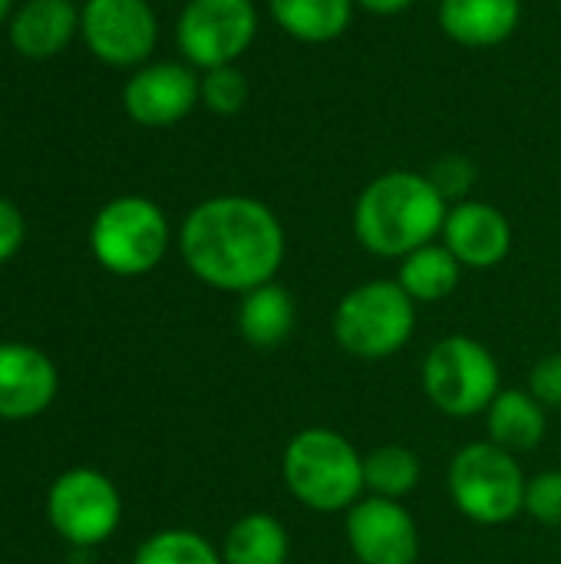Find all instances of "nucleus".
<instances>
[{
    "label": "nucleus",
    "instance_id": "nucleus-16",
    "mask_svg": "<svg viewBox=\"0 0 561 564\" xmlns=\"http://www.w3.org/2000/svg\"><path fill=\"white\" fill-rule=\"evenodd\" d=\"M79 30V10L69 0H26L10 20V43L30 59L56 56Z\"/></svg>",
    "mask_w": 561,
    "mask_h": 564
},
{
    "label": "nucleus",
    "instance_id": "nucleus-26",
    "mask_svg": "<svg viewBox=\"0 0 561 564\" xmlns=\"http://www.w3.org/2000/svg\"><path fill=\"white\" fill-rule=\"evenodd\" d=\"M473 162L463 159V155H446L433 165L430 172V182L436 185V192L446 198V202H466V192L473 185Z\"/></svg>",
    "mask_w": 561,
    "mask_h": 564
},
{
    "label": "nucleus",
    "instance_id": "nucleus-10",
    "mask_svg": "<svg viewBox=\"0 0 561 564\" xmlns=\"http://www.w3.org/2000/svg\"><path fill=\"white\" fill-rule=\"evenodd\" d=\"M86 46L109 66L142 63L159 40V23L149 0H86L79 10Z\"/></svg>",
    "mask_w": 561,
    "mask_h": 564
},
{
    "label": "nucleus",
    "instance_id": "nucleus-2",
    "mask_svg": "<svg viewBox=\"0 0 561 564\" xmlns=\"http://www.w3.org/2000/svg\"><path fill=\"white\" fill-rule=\"evenodd\" d=\"M450 202L436 192L430 175L384 172L354 205V235L377 258H407L443 235Z\"/></svg>",
    "mask_w": 561,
    "mask_h": 564
},
{
    "label": "nucleus",
    "instance_id": "nucleus-30",
    "mask_svg": "<svg viewBox=\"0 0 561 564\" xmlns=\"http://www.w3.org/2000/svg\"><path fill=\"white\" fill-rule=\"evenodd\" d=\"M10 7H13V0H0V23L10 17Z\"/></svg>",
    "mask_w": 561,
    "mask_h": 564
},
{
    "label": "nucleus",
    "instance_id": "nucleus-28",
    "mask_svg": "<svg viewBox=\"0 0 561 564\" xmlns=\"http://www.w3.org/2000/svg\"><path fill=\"white\" fill-rule=\"evenodd\" d=\"M23 235H26V225H23V215L13 202L0 198V264L10 261L20 245H23Z\"/></svg>",
    "mask_w": 561,
    "mask_h": 564
},
{
    "label": "nucleus",
    "instance_id": "nucleus-29",
    "mask_svg": "<svg viewBox=\"0 0 561 564\" xmlns=\"http://www.w3.org/2000/svg\"><path fill=\"white\" fill-rule=\"evenodd\" d=\"M364 10H370V13H380V17H390V13H400V10H407L413 0H357Z\"/></svg>",
    "mask_w": 561,
    "mask_h": 564
},
{
    "label": "nucleus",
    "instance_id": "nucleus-1",
    "mask_svg": "<svg viewBox=\"0 0 561 564\" xmlns=\"http://www.w3.org/2000/svg\"><path fill=\"white\" fill-rule=\"evenodd\" d=\"M179 248L202 284L245 294L274 281L284 261V228L258 198L215 195L188 212Z\"/></svg>",
    "mask_w": 561,
    "mask_h": 564
},
{
    "label": "nucleus",
    "instance_id": "nucleus-25",
    "mask_svg": "<svg viewBox=\"0 0 561 564\" xmlns=\"http://www.w3.org/2000/svg\"><path fill=\"white\" fill-rule=\"evenodd\" d=\"M526 512L542 525L561 529V469H549V473H539L529 479Z\"/></svg>",
    "mask_w": 561,
    "mask_h": 564
},
{
    "label": "nucleus",
    "instance_id": "nucleus-7",
    "mask_svg": "<svg viewBox=\"0 0 561 564\" xmlns=\"http://www.w3.org/2000/svg\"><path fill=\"white\" fill-rule=\"evenodd\" d=\"M423 390L443 416H479L499 397V364L473 337H443L423 360Z\"/></svg>",
    "mask_w": 561,
    "mask_h": 564
},
{
    "label": "nucleus",
    "instance_id": "nucleus-6",
    "mask_svg": "<svg viewBox=\"0 0 561 564\" xmlns=\"http://www.w3.org/2000/svg\"><path fill=\"white\" fill-rule=\"evenodd\" d=\"M89 248L96 261L119 274H149L169 251V221L162 208L142 195H122L99 208L89 228Z\"/></svg>",
    "mask_w": 561,
    "mask_h": 564
},
{
    "label": "nucleus",
    "instance_id": "nucleus-5",
    "mask_svg": "<svg viewBox=\"0 0 561 564\" xmlns=\"http://www.w3.org/2000/svg\"><path fill=\"white\" fill-rule=\"evenodd\" d=\"M526 486L516 456L496 443H470L453 456L450 496L476 525H506L526 512Z\"/></svg>",
    "mask_w": 561,
    "mask_h": 564
},
{
    "label": "nucleus",
    "instance_id": "nucleus-21",
    "mask_svg": "<svg viewBox=\"0 0 561 564\" xmlns=\"http://www.w3.org/2000/svg\"><path fill=\"white\" fill-rule=\"evenodd\" d=\"M288 558H291V539L284 525L268 512L241 516L222 542L225 564H288Z\"/></svg>",
    "mask_w": 561,
    "mask_h": 564
},
{
    "label": "nucleus",
    "instance_id": "nucleus-14",
    "mask_svg": "<svg viewBox=\"0 0 561 564\" xmlns=\"http://www.w3.org/2000/svg\"><path fill=\"white\" fill-rule=\"evenodd\" d=\"M56 397V367L30 344H0V420H33Z\"/></svg>",
    "mask_w": 561,
    "mask_h": 564
},
{
    "label": "nucleus",
    "instance_id": "nucleus-20",
    "mask_svg": "<svg viewBox=\"0 0 561 564\" xmlns=\"http://www.w3.org/2000/svg\"><path fill=\"white\" fill-rule=\"evenodd\" d=\"M460 274H463V264L453 258V251L446 245L430 241V245L410 251L407 258H400L397 284L417 304H436L460 288Z\"/></svg>",
    "mask_w": 561,
    "mask_h": 564
},
{
    "label": "nucleus",
    "instance_id": "nucleus-8",
    "mask_svg": "<svg viewBox=\"0 0 561 564\" xmlns=\"http://www.w3.org/2000/svg\"><path fill=\"white\" fill-rule=\"evenodd\" d=\"M46 516L60 539L76 549H93L119 529L122 499L109 476L96 469H69L50 486Z\"/></svg>",
    "mask_w": 561,
    "mask_h": 564
},
{
    "label": "nucleus",
    "instance_id": "nucleus-23",
    "mask_svg": "<svg viewBox=\"0 0 561 564\" xmlns=\"http://www.w3.org/2000/svg\"><path fill=\"white\" fill-rule=\"evenodd\" d=\"M132 564H225L215 545L188 529H165L149 535L139 549Z\"/></svg>",
    "mask_w": 561,
    "mask_h": 564
},
{
    "label": "nucleus",
    "instance_id": "nucleus-15",
    "mask_svg": "<svg viewBox=\"0 0 561 564\" xmlns=\"http://www.w3.org/2000/svg\"><path fill=\"white\" fill-rule=\"evenodd\" d=\"M522 20V0H443L440 26L443 33L470 50H486L506 43Z\"/></svg>",
    "mask_w": 561,
    "mask_h": 564
},
{
    "label": "nucleus",
    "instance_id": "nucleus-24",
    "mask_svg": "<svg viewBox=\"0 0 561 564\" xmlns=\"http://www.w3.org/2000/svg\"><path fill=\"white\" fill-rule=\"evenodd\" d=\"M202 102L205 109L218 112V116H235L245 109L248 102V79L241 69L231 66H215V69H205L202 76Z\"/></svg>",
    "mask_w": 561,
    "mask_h": 564
},
{
    "label": "nucleus",
    "instance_id": "nucleus-27",
    "mask_svg": "<svg viewBox=\"0 0 561 564\" xmlns=\"http://www.w3.org/2000/svg\"><path fill=\"white\" fill-rule=\"evenodd\" d=\"M529 393L549 406V410H561V354H549L542 357L532 373H529Z\"/></svg>",
    "mask_w": 561,
    "mask_h": 564
},
{
    "label": "nucleus",
    "instance_id": "nucleus-11",
    "mask_svg": "<svg viewBox=\"0 0 561 564\" xmlns=\"http://www.w3.org/2000/svg\"><path fill=\"white\" fill-rule=\"evenodd\" d=\"M347 545L360 564H417L420 529L393 499H360L347 509Z\"/></svg>",
    "mask_w": 561,
    "mask_h": 564
},
{
    "label": "nucleus",
    "instance_id": "nucleus-4",
    "mask_svg": "<svg viewBox=\"0 0 561 564\" xmlns=\"http://www.w3.org/2000/svg\"><path fill=\"white\" fill-rule=\"evenodd\" d=\"M417 330V301L397 281H367L347 291L334 311V340L357 360L400 354Z\"/></svg>",
    "mask_w": 561,
    "mask_h": 564
},
{
    "label": "nucleus",
    "instance_id": "nucleus-19",
    "mask_svg": "<svg viewBox=\"0 0 561 564\" xmlns=\"http://www.w3.org/2000/svg\"><path fill=\"white\" fill-rule=\"evenodd\" d=\"M357 0H268L274 23L301 43L337 40L354 17Z\"/></svg>",
    "mask_w": 561,
    "mask_h": 564
},
{
    "label": "nucleus",
    "instance_id": "nucleus-12",
    "mask_svg": "<svg viewBox=\"0 0 561 564\" xmlns=\"http://www.w3.org/2000/svg\"><path fill=\"white\" fill-rule=\"evenodd\" d=\"M202 102V79L185 63H152L129 76L122 89V106L129 119L149 129L172 126L185 119Z\"/></svg>",
    "mask_w": 561,
    "mask_h": 564
},
{
    "label": "nucleus",
    "instance_id": "nucleus-9",
    "mask_svg": "<svg viewBox=\"0 0 561 564\" xmlns=\"http://www.w3.org/2000/svg\"><path fill=\"white\" fill-rule=\"evenodd\" d=\"M258 33V10L251 0H188L175 36L185 59L198 69L231 66Z\"/></svg>",
    "mask_w": 561,
    "mask_h": 564
},
{
    "label": "nucleus",
    "instance_id": "nucleus-3",
    "mask_svg": "<svg viewBox=\"0 0 561 564\" xmlns=\"http://www.w3.org/2000/svg\"><path fill=\"white\" fill-rule=\"evenodd\" d=\"M288 492L314 512H344L360 502L364 456L327 426L301 430L281 456Z\"/></svg>",
    "mask_w": 561,
    "mask_h": 564
},
{
    "label": "nucleus",
    "instance_id": "nucleus-18",
    "mask_svg": "<svg viewBox=\"0 0 561 564\" xmlns=\"http://www.w3.org/2000/svg\"><path fill=\"white\" fill-rule=\"evenodd\" d=\"M291 330H294V297L288 294V288L268 281V284L241 294L238 334L251 347L271 350V347L284 344L291 337Z\"/></svg>",
    "mask_w": 561,
    "mask_h": 564
},
{
    "label": "nucleus",
    "instance_id": "nucleus-17",
    "mask_svg": "<svg viewBox=\"0 0 561 564\" xmlns=\"http://www.w3.org/2000/svg\"><path fill=\"white\" fill-rule=\"evenodd\" d=\"M489 443L506 453H529L546 440V406L529 390H499L493 406L486 410Z\"/></svg>",
    "mask_w": 561,
    "mask_h": 564
},
{
    "label": "nucleus",
    "instance_id": "nucleus-13",
    "mask_svg": "<svg viewBox=\"0 0 561 564\" xmlns=\"http://www.w3.org/2000/svg\"><path fill=\"white\" fill-rule=\"evenodd\" d=\"M443 245L463 268H496L513 248V225L496 205L466 198L446 212Z\"/></svg>",
    "mask_w": 561,
    "mask_h": 564
},
{
    "label": "nucleus",
    "instance_id": "nucleus-22",
    "mask_svg": "<svg viewBox=\"0 0 561 564\" xmlns=\"http://www.w3.org/2000/svg\"><path fill=\"white\" fill-rule=\"evenodd\" d=\"M420 456L407 446H380L364 456V489L380 499L400 502L420 486Z\"/></svg>",
    "mask_w": 561,
    "mask_h": 564
}]
</instances>
